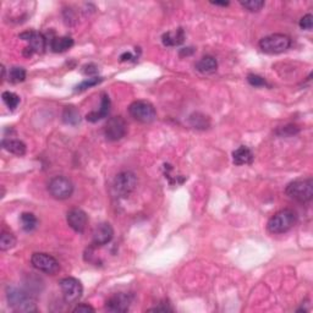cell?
Wrapping results in <instances>:
<instances>
[{
    "label": "cell",
    "mask_w": 313,
    "mask_h": 313,
    "mask_svg": "<svg viewBox=\"0 0 313 313\" xmlns=\"http://www.w3.org/2000/svg\"><path fill=\"white\" fill-rule=\"evenodd\" d=\"M2 98H3V100H4L5 104H7V107L11 109V110L18 108V105L20 104V97L16 93H14V92H10V91L4 92Z\"/></svg>",
    "instance_id": "obj_26"
},
{
    "label": "cell",
    "mask_w": 313,
    "mask_h": 313,
    "mask_svg": "<svg viewBox=\"0 0 313 313\" xmlns=\"http://www.w3.org/2000/svg\"><path fill=\"white\" fill-rule=\"evenodd\" d=\"M296 223V213L291 209H281L268 220L267 229L270 234H284Z\"/></svg>",
    "instance_id": "obj_2"
},
{
    "label": "cell",
    "mask_w": 313,
    "mask_h": 313,
    "mask_svg": "<svg viewBox=\"0 0 313 313\" xmlns=\"http://www.w3.org/2000/svg\"><path fill=\"white\" fill-rule=\"evenodd\" d=\"M94 311H96V309L87 303L77 304V306L74 308V313H82V312L88 313V312H94Z\"/></svg>",
    "instance_id": "obj_32"
},
{
    "label": "cell",
    "mask_w": 313,
    "mask_h": 313,
    "mask_svg": "<svg viewBox=\"0 0 313 313\" xmlns=\"http://www.w3.org/2000/svg\"><path fill=\"white\" fill-rule=\"evenodd\" d=\"M253 161V153L248 147L241 146L233 152V162L235 166H246Z\"/></svg>",
    "instance_id": "obj_16"
},
{
    "label": "cell",
    "mask_w": 313,
    "mask_h": 313,
    "mask_svg": "<svg viewBox=\"0 0 313 313\" xmlns=\"http://www.w3.org/2000/svg\"><path fill=\"white\" fill-rule=\"evenodd\" d=\"M285 194L293 201L306 203L313 198V180L311 178L301 179L290 183L285 189Z\"/></svg>",
    "instance_id": "obj_3"
},
{
    "label": "cell",
    "mask_w": 313,
    "mask_h": 313,
    "mask_svg": "<svg viewBox=\"0 0 313 313\" xmlns=\"http://www.w3.org/2000/svg\"><path fill=\"white\" fill-rule=\"evenodd\" d=\"M66 220H68V224L72 230H75L76 233H83L86 226H87L88 217L86 212L82 211V209L74 208L69 211Z\"/></svg>",
    "instance_id": "obj_13"
},
{
    "label": "cell",
    "mask_w": 313,
    "mask_h": 313,
    "mask_svg": "<svg viewBox=\"0 0 313 313\" xmlns=\"http://www.w3.org/2000/svg\"><path fill=\"white\" fill-rule=\"evenodd\" d=\"M64 121L70 125H76L80 122V113L74 107H68L64 110Z\"/></svg>",
    "instance_id": "obj_25"
},
{
    "label": "cell",
    "mask_w": 313,
    "mask_h": 313,
    "mask_svg": "<svg viewBox=\"0 0 313 313\" xmlns=\"http://www.w3.org/2000/svg\"><path fill=\"white\" fill-rule=\"evenodd\" d=\"M291 46V38L283 33H274L259 41V48L267 54H280Z\"/></svg>",
    "instance_id": "obj_4"
},
{
    "label": "cell",
    "mask_w": 313,
    "mask_h": 313,
    "mask_svg": "<svg viewBox=\"0 0 313 313\" xmlns=\"http://www.w3.org/2000/svg\"><path fill=\"white\" fill-rule=\"evenodd\" d=\"M127 131L126 121L121 116H114L108 120L104 127V135L108 141H119L125 137Z\"/></svg>",
    "instance_id": "obj_11"
},
{
    "label": "cell",
    "mask_w": 313,
    "mask_h": 313,
    "mask_svg": "<svg viewBox=\"0 0 313 313\" xmlns=\"http://www.w3.org/2000/svg\"><path fill=\"white\" fill-rule=\"evenodd\" d=\"M48 191L55 200H68L74 194V185L65 176H55L49 181Z\"/></svg>",
    "instance_id": "obj_6"
},
{
    "label": "cell",
    "mask_w": 313,
    "mask_h": 313,
    "mask_svg": "<svg viewBox=\"0 0 313 313\" xmlns=\"http://www.w3.org/2000/svg\"><path fill=\"white\" fill-rule=\"evenodd\" d=\"M7 300L9 306L16 312H36L35 300L29 292L16 286H9L7 289Z\"/></svg>",
    "instance_id": "obj_1"
},
{
    "label": "cell",
    "mask_w": 313,
    "mask_h": 313,
    "mask_svg": "<svg viewBox=\"0 0 313 313\" xmlns=\"http://www.w3.org/2000/svg\"><path fill=\"white\" fill-rule=\"evenodd\" d=\"M300 27L302 30H306V31H311L312 27H313V16L311 15V14H307V15H304L302 19L300 20Z\"/></svg>",
    "instance_id": "obj_31"
},
{
    "label": "cell",
    "mask_w": 313,
    "mask_h": 313,
    "mask_svg": "<svg viewBox=\"0 0 313 313\" xmlns=\"http://www.w3.org/2000/svg\"><path fill=\"white\" fill-rule=\"evenodd\" d=\"M242 8L246 10L251 11V13H258L262 8L264 7V2L262 0H250V2H241L240 3Z\"/></svg>",
    "instance_id": "obj_28"
},
{
    "label": "cell",
    "mask_w": 313,
    "mask_h": 313,
    "mask_svg": "<svg viewBox=\"0 0 313 313\" xmlns=\"http://www.w3.org/2000/svg\"><path fill=\"white\" fill-rule=\"evenodd\" d=\"M31 263H32L33 268H36L39 272L49 274V275H54V274H57L60 270L59 262L48 253H33L32 257H31Z\"/></svg>",
    "instance_id": "obj_7"
},
{
    "label": "cell",
    "mask_w": 313,
    "mask_h": 313,
    "mask_svg": "<svg viewBox=\"0 0 313 313\" xmlns=\"http://www.w3.org/2000/svg\"><path fill=\"white\" fill-rule=\"evenodd\" d=\"M213 5H222V7H226V5H229L228 2H214L212 3Z\"/></svg>",
    "instance_id": "obj_36"
},
{
    "label": "cell",
    "mask_w": 313,
    "mask_h": 313,
    "mask_svg": "<svg viewBox=\"0 0 313 313\" xmlns=\"http://www.w3.org/2000/svg\"><path fill=\"white\" fill-rule=\"evenodd\" d=\"M163 44L167 47H176L180 46L185 41V32L183 29H178L175 31H169V32L164 33L162 37Z\"/></svg>",
    "instance_id": "obj_17"
},
{
    "label": "cell",
    "mask_w": 313,
    "mask_h": 313,
    "mask_svg": "<svg viewBox=\"0 0 313 313\" xmlns=\"http://www.w3.org/2000/svg\"><path fill=\"white\" fill-rule=\"evenodd\" d=\"M60 285V289L63 291V296L65 302L68 303H74L77 302L81 298L83 293V286L81 284L80 280H77L76 278H72V276H68V278H64L59 281Z\"/></svg>",
    "instance_id": "obj_9"
},
{
    "label": "cell",
    "mask_w": 313,
    "mask_h": 313,
    "mask_svg": "<svg viewBox=\"0 0 313 313\" xmlns=\"http://www.w3.org/2000/svg\"><path fill=\"white\" fill-rule=\"evenodd\" d=\"M15 245H16V237L11 233L3 231L2 235H0V250L2 251L11 250L13 247H15Z\"/></svg>",
    "instance_id": "obj_23"
},
{
    "label": "cell",
    "mask_w": 313,
    "mask_h": 313,
    "mask_svg": "<svg viewBox=\"0 0 313 313\" xmlns=\"http://www.w3.org/2000/svg\"><path fill=\"white\" fill-rule=\"evenodd\" d=\"M131 303H132V296H131L130 293L119 292L111 296V297L107 301L105 309L113 313L127 312Z\"/></svg>",
    "instance_id": "obj_12"
},
{
    "label": "cell",
    "mask_w": 313,
    "mask_h": 313,
    "mask_svg": "<svg viewBox=\"0 0 313 313\" xmlns=\"http://www.w3.org/2000/svg\"><path fill=\"white\" fill-rule=\"evenodd\" d=\"M218 69V63L215 60V58L211 57V55H206V57H202L200 60L196 63V70L201 74L209 75L213 74V72L217 71Z\"/></svg>",
    "instance_id": "obj_18"
},
{
    "label": "cell",
    "mask_w": 313,
    "mask_h": 313,
    "mask_svg": "<svg viewBox=\"0 0 313 313\" xmlns=\"http://www.w3.org/2000/svg\"><path fill=\"white\" fill-rule=\"evenodd\" d=\"M85 68L89 69V70H87V71H83L86 75H93V74H97V72H98L97 66L93 65V64H88V65H86Z\"/></svg>",
    "instance_id": "obj_33"
},
{
    "label": "cell",
    "mask_w": 313,
    "mask_h": 313,
    "mask_svg": "<svg viewBox=\"0 0 313 313\" xmlns=\"http://www.w3.org/2000/svg\"><path fill=\"white\" fill-rule=\"evenodd\" d=\"M298 132V127L295 125H287V126H283L276 131V135L280 137H290L296 135Z\"/></svg>",
    "instance_id": "obj_29"
},
{
    "label": "cell",
    "mask_w": 313,
    "mask_h": 313,
    "mask_svg": "<svg viewBox=\"0 0 313 313\" xmlns=\"http://www.w3.org/2000/svg\"><path fill=\"white\" fill-rule=\"evenodd\" d=\"M114 236L113 226L109 223H100L99 225L94 229L93 231V245L96 246H104L111 241Z\"/></svg>",
    "instance_id": "obj_14"
},
{
    "label": "cell",
    "mask_w": 313,
    "mask_h": 313,
    "mask_svg": "<svg viewBox=\"0 0 313 313\" xmlns=\"http://www.w3.org/2000/svg\"><path fill=\"white\" fill-rule=\"evenodd\" d=\"M131 58H132V55H131V53H124V54L121 55V60H122V61L130 60Z\"/></svg>",
    "instance_id": "obj_35"
},
{
    "label": "cell",
    "mask_w": 313,
    "mask_h": 313,
    "mask_svg": "<svg viewBox=\"0 0 313 313\" xmlns=\"http://www.w3.org/2000/svg\"><path fill=\"white\" fill-rule=\"evenodd\" d=\"M20 222H21L22 229L25 231H27V233L35 230L38 224L37 218H36V215L33 213H22L21 217H20Z\"/></svg>",
    "instance_id": "obj_21"
},
{
    "label": "cell",
    "mask_w": 313,
    "mask_h": 313,
    "mask_svg": "<svg viewBox=\"0 0 313 313\" xmlns=\"http://www.w3.org/2000/svg\"><path fill=\"white\" fill-rule=\"evenodd\" d=\"M128 113L133 119L142 124H149L154 121L156 117V111L154 105L147 100H136L131 103L128 107Z\"/></svg>",
    "instance_id": "obj_5"
},
{
    "label": "cell",
    "mask_w": 313,
    "mask_h": 313,
    "mask_svg": "<svg viewBox=\"0 0 313 313\" xmlns=\"http://www.w3.org/2000/svg\"><path fill=\"white\" fill-rule=\"evenodd\" d=\"M137 186V178L132 172H122L114 179V191L120 197H127L135 191Z\"/></svg>",
    "instance_id": "obj_8"
},
{
    "label": "cell",
    "mask_w": 313,
    "mask_h": 313,
    "mask_svg": "<svg viewBox=\"0 0 313 313\" xmlns=\"http://www.w3.org/2000/svg\"><path fill=\"white\" fill-rule=\"evenodd\" d=\"M190 124H191L195 128L205 130V128H208L209 125H211V121H209V117L206 116L205 114L194 113L190 116Z\"/></svg>",
    "instance_id": "obj_22"
},
{
    "label": "cell",
    "mask_w": 313,
    "mask_h": 313,
    "mask_svg": "<svg viewBox=\"0 0 313 313\" xmlns=\"http://www.w3.org/2000/svg\"><path fill=\"white\" fill-rule=\"evenodd\" d=\"M110 111V99H109L108 94H102V102H100V108L97 111H91L86 115V119L91 122H97L98 120H102L109 115Z\"/></svg>",
    "instance_id": "obj_15"
},
{
    "label": "cell",
    "mask_w": 313,
    "mask_h": 313,
    "mask_svg": "<svg viewBox=\"0 0 313 313\" xmlns=\"http://www.w3.org/2000/svg\"><path fill=\"white\" fill-rule=\"evenodd\" d=\"M3 148L19 156L26 153V144L20 139H3Z\"/></svg>",
    "instance_id": "obj_19"
},
{
    "label": "cell",
    "mask_w": 313,
    "mask_h": 313,
    "mask_svg": "<svg viewBox=\"0 0 313 313\" xmlns=\"http://www.w3.org/2000/svg\"><path fill=\"white\" fill-rule=\"evenodd\" d=\"M74 46V39L68 36H63V37H55L52 41V50L54 53H64L66 50H69L71 47Z\"/></svg>",
    "instance_id": "obj_20"
},
{
    "label": "cell",
    "mask_w": 313,
    "mask_h": 313,
    "mask_svg": "<svg viewBox=\"0 0 313 313\" xmlns=\"http://www.w3.org/2000/svg\"><path fill=\"white\" fill-rule=\"evenodd\" d=\"M26 78V70L20 66H14L9 70V81L13 83L24 82Z\"/></svg>",
    "instance_id": "obj_24"
},
{
    "label": "cell",
    "mask_w": 313,
    "mask_h": 313,
    "mask_svg": "<svg viewBox=\"0 0 313 313\" xmlns=\"http://www.w3.org/2000/svg\"><path fill=\"white\" fill-rule=\"evenodd\" d=\"M148 311H153V312H159V311H162V312H168V311H173V309L170 308V307H168V306H164V307L158 306V307H154V308L148 309Z\"/></svg>",
    "instance_id": "obj_34"
},
{
    "label": "cell",
    "mask_w": 313,
    "mask_h": 313,
    "mask_svg": "<svg viewBox=\"0 0 313 313\" xmlns=\"http://www.w3.org/2000/svg\"><path fill=\"white\" fill-rule=\"evenodd\" d=\"M103 81L102 77H92V78H87V80L82 81V82L80 83V85H77L76 87H75V92H82L85 91V89L87 88H91L93 87V86L98 85V83H100Z\"/></svg>",
    "instance_id": "obj_27"
},
{
    "label": "cell",
    "mask_w": 313,
    "mask_h": 313,
    "mask_svg": "<svg viewBox=\"0 0 313 313\" xmlns=\"http://www.w3.org/2000/svg\"><path fill=\"white\" fill-rule=\"evenodd\" d=\"M20 38L29 43V47H26L24 52L26 57H31L35 53H43L44 49H46V38L42 33L35 32V31H27V32L21 33Z\"/></svg>",
    "instance_id": "obj_10"
},
{
    "label": "cell",
    "mask_w": 313,
    "mask_h": 313,
    "mask_svg": "<svg viewBox=\"0 0 313 313\" xmlns=\"http://www.w3.org/2000/svg\"><path fill=\"white\" fill-rule=\"evenodd\" d=\"M247 81L251 86H253V87H264V86H269L263 77L258 76V75H254V74L248 75Z\"/></svg>",
    "instance_id": "obj_30"
}]
</instances>
